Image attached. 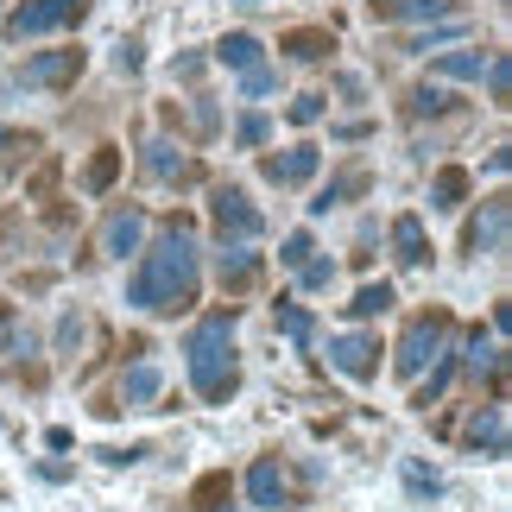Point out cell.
<instances>
[{"label": "cell", "mask_w": 512, "mask_h": 512, "mask_svg": "<svg viewBox=\"0 0 512 512\" xmlns=\"http://www.w3.org/2000/svg\"><path fill=\"white\" fill-rule=\"evenodd\" d=\"M196 285H203V260H196V241L184 222L165 228V241L140 260V272H133L127 298L152 310V317H165V310H190L196 304Z\"/></svg>", "instance_id": "1"}, {"label": "cell", "mask_w": 512, "mask_h": 512, "mask_svg": "<svg viewBox=\"0 0 512 512\" xmlns=\"http://www.w3.org/2000/svg\"><path fill=\"white\" fill-rule=\"evenodd\" d=\"M190 386L203 392L209 405H222L234 386H241V373H234V310H215V317H203L190 329Z\"/></svg>", "instance_id": "2"}, {"label": "cell", "mask_w": 512, "mask_h": 512, "mask_svg": "<svg viewBox=\"0 0 512 512\" xmlns=\"http://www.w3.org/2000/svg\"><path fill=\"white\" fill-rule=\"evenodd\" d=\"M89 0H26V7L7 13V38H38V32H64V26H83Z\"/></svg>", "instance_id": "3"}, {"label": "cell", "mask_w": 512, "mask_h": 512, "mask_svg": "<svg viewBox=\"0 0 512 512\" xmlns=\"http://www.w3.org/2000/svg\"><path fill=\"white\" fill-rule=\"evenodd\" d=\"M443 348H449V317H418L399 336V361H392V367H399L405 380H418L430 361H443Z\"/></svg>", "instance_id": "4"}, {"label": "cell", "mask_w": 512, "mask_h": 512, "mask_svg": "<svg viewBox=\"0 0 512 512\" xmlns=\"http://www.w3.org/2000/svg\"><path fill=\"white\" fill-rule=\"evenodd\" d=\"M209 209H215V228H222V241H260V228H266V215L247 203V190H234L222 184L209 196Z\"/></svg>", "instance_id": "5"}, {"label": "cell", "mask_w": 512, "mask_h": 512, "mask_svg": "<svg viewBox=\"0 0 512 512\" xmlns=\"http://www.w3.org/2000/svg\"><path fill=\"white\" fill-rule=\"evenodd\" d=\"M83 76V51H45V57H32L26 70H19V83L26 89H64Z\"/></svg>", "instance_id": "6"}, {"label": "cell", "mask_w": 512, "mask_h": 512, "mask_svg": "<svg viewBox=\"0 0 512 512\" xmlns=\"http://www.w3.org/2000/svg\"><path fill=\"white\" fill-rule=\"evenodd\" d=\"M329 361H336L348 380H373V373H380V342L373 336H336L329 342Z\"/></svg>", "instance_id": "7"}, {"label": "cell", "mask_w": 512, "mask_h": 512, "mask_svg": "<svg viewBox=\"0 0 512 512\" xmlns=\"http://www.w3.org/2000/svg\"><path fill=\"white\" fill-rule=\"evenodd\" d=\"M506 222H512V203H506V196H487L481 222L468 228V253H500L506 247Z\"/></svg>", "instance_id": "8"}, {"label": "cell", "mask_w": 512, "mask_h": 512, "mask_svg": "<svg viewBox=\"0 0 512 512\" xmlns=\"http://www.w3.org/2000/svg\"><path fill=\"white\" fill-rule=\"evenodd\" d=\"M468 449L475 456H506V405H481L468 424Z\"/></svg>", "instance_id": "9"}, {"label": "cell", "mask_w": 512, "mask_h": 512, "mask_svg": "<svg viewBox=\"0 0 512 512\" xmlns=\"http://www.w3.org/2000/svg\"><path fill=\"white\" fill-rule=\"evenodd\" d=\"M247 494H253V506H260V512H279L285 506V468L272 462V456H260V462L247 468Z\"/></svg>", "instance_id": "10"}, {"label": "cell", "mask_w": 512, "mask_h": 512, "mask_svg": "<svg viewBox=\"0 0 512 512\" xmlns=\"http://www.w3.org/2000/svg\"><path fill=\"white\" fill-rule=\"evenodd\" d=\"M317 165H323L317 146H291L285 159H266V177H272V184H310V177H317Z\"/></svg>", "instance_id": "11"}, {"label": "cell", "mask_w": 512, "mask_h": 512, "mask_svg": "<svg viewBox=\"0 0 512 512\" xmlns=\"http://www.w3.org/2000/svg\"><path fill=\"white\" fill-rule=\"evenodd\" d=\"M140 234H146V215H140V209H121V215L102 228V247L114 253V260H127V253L140 247Z\"/></svg>", "instance_id": "12"}, {"label": "cell", "mask_w": 512, "mask_h": 512, "mask_svg": "<svg viewBox=\"0 0 512 512\" xmlns=\"http://www.w3.org/2000/svg\"><path fill=\"white\" fill-rule=\"evenodd\" d=\"M392 247H399V260H405V266H424V260H430V247H424V222H418V215H399V222H392Z\"/></svg>", "instance_id": "13"}, {"label": "cell", "mask_w": 512, "mask_h": 512, "mask_svg": "<svg viewBox=\"0 0 512 512\" xmlns=\"http://www.w3.org/2000/svg\"><path fill=\"white\" fill-rule=\"evenodd\" d=\"M380 19H449V0H373Z\"/></svg>", "instance_id": "14"}, {"label": "cell", "mask_w": 512, "mask_h": 512, "mask_svg": "<svg viewBox=\"0 0 512 512\" xmlns=\"http://www.w3.org/2000/svg\"><path fill=\"white\" fill-rule=\"evenodd\" d=\"M462 196H468V171L462 165H443L437 184H430V209H462Z\"/></svg>", "instance_id": "15"}, {"label": "cell", "mask_w": 512, "mask_h": 512, "mask_svg": "<svg viewBox=\"0 0 512 512\" xmlns=\"http://www.w3.org/2000/svg\"><path fill=\"white\" fill-rule=\"evenodd\" d=\"M146 171L165 177V184H171V177H177V184H190V177H196V165H190L177 146H152V152H146Z\"/></svg>", "instance_id": "16"}, {"label": "cell", "mask_w": 512, "mask_h": 512, "mask_svg": "<svg viewBox=\"0 0 512 512\" xmlns=\"http://www.w3.org/2000/svg\"><path fill=\"white\" fill-rule=\"evenodd\" d=\"M215 57L234 70H260V38H247V32H228L222 45H215Z\"/></svg>", "instance_id": "17"}, {"label": "cell", "mask_w": 512, "mask_h": 512, "mask_svg": "<svg viewBox=\"0 0 512 512\" xmlns=\"http://www.w3.org/2000/svg\"><path fill=\"white\" fill-rule=\"evenodd\" d=\"M253 279H260V260L247 253V241H234L222 253V285H253Z\"/></svg>", "instance_id": "18"}, {"label": "cell", "mask_w": 512, "mask_h": 512, "mask_svg": "<svg viewBox=\"0 0 512 512\" xmlns=\"http://www.w3.org/2000/svg\"><path fill=\"white\" fill-rule=\"evenodd\" d=\"M430 70H437V76H456V83H468V76H481V70H487V51H443Z\"/></svg>", "instance_id": "19"}, {"label": "cell", "mask_w": 512, "mask_h": 512, "mask_svg": "<svg viewBox=\"0 0 512 512\" xmlns=\"http://www.w3.org/2000/svg\"><path fill=\"white\" fill-rule=\"evenodd\" d=\"M285 51H291V57H304V64H317L323 51H336V38L317 32V26H304V32H291V38H285Z\"/></svg>", "instance_id": "20"}, {"label": "cell", "mask_w": 512, "mask_h": 512, "mask_svg": "<svg viewBox=\"0 0 512 512\" xmlns=\"http://www.w3.org/2000/svg\"><path fill=\"white\" fill-rule=\"evenodd\" d=\"M468 354H475V373H487V380L500 386V342H494V336H481V329H475V336H468Z\"/></svg>", "instance_id": "21"}, {"label": "cell", "mask_w": 512, "mask_h": 512, "mask_svg": "<svg viewBox=\"0 0 512 512\" xmlns=\"http://www.w3.org/2000/svg\"><path fill=\"white\" fill-rule=\"evenodd\" d=\"M114 177H121V152H114V146H102V152L89 159V177H83V184H89V190H108Z\"/></svg>", "instance_id": "22"}, {"label": "cell", "mask_w": 512, "mask_h": 512, "mask_svg": "<svg viewBox=\"0 0 512 512\" xmlns=\"http://www.w3.org/2000/svg\"><path fill=\"white\" fill-rule=\"evenodd\" d=\"M386 304H392V285H361V291H354V304H348V317H380Z\"/></svg>", "instance_id": "23"}, {"label": "cell", "mask_w": 512, "mask_h": 512, "mask_svg": "<svg viewBox=\"0 0 512 512\" xmlns=\"http://www.w3.org/2000/svg\"><path fill=\"white\" fill-rule=\"evenodd\" d=\"M279 329H285V336L298 342V348H310V336H317V323H310L298 304H279Z\"/></svg>", "instance_id": "24"}, {"label": "cell", "mask_w": 512, "mask_h": 512, "mask_svg": "<svg viewBox=\"0 0 512 512\" xmlns=\"http://www.w3.org/2000/svg\"><path fill=\"white\" fill-rule=\"evenodd\" d=\"M127 399H133V405L159 399V367H133V373H127Z\"/></svg>", "instance_id": "25"}, {"label": "cell", "mask_w": 512, "mask_h": 512, "mask_svg": "<svg viewBox=\"0 0 512 512\" xmlns=\"http://www.w3.org/2000/svg\"><path fill=\"white\" fill-rule=\"evenodd\" d=\"M487 95H494V102L512 95V57H487Z\"/></svg>", "instance_id": "26"}, {"label": "cell", "mask_w": 512, "mask_h": 512, "mask_svg": "<svg viewBox=\"0 0 512 512\" xmlns=\"http://www.w3.org/2000/svg\"><path fill=\"white\" fill-rule=\"evenodd\" d=\"M234 140H241V146H266L272 140V121H266V114H247V121L234 127Z\"/></svg>", "instance_id": "27"}, {"label": "cell", "mask_w": 512, "mask_h": 512, "mask_svg": "<svg viewBox=\"0 0 512 512\" xmlns=\"http://www.w3.org/2000/svg\"><path fill=\"white\" fill-rule=\"evenodd\" d=\"M19 342H26V329H19V317H13V304H0V354H13Z\"/></svg>", "instance_id": "28"}, {"label": "cell", "mask_w": 512, "mask_h": 512, "mask_svg": "<svg viewBox=\"0 0 512 512\" xmlns=\"http://www.w3.org/2000/svg\"><path fill=\"white\" fill-rule=\"evenodd\" d=\"M298 272H304V285H310V291H323L329 279H336V266H329V260H304Z\"/></svg>", "instance_id": "29"}, {"label": "cell", "mask_w": 512, "mask_h": 512, "mask_svg": "<svg viewBox=\"0 0 512 512\" xmlns=\"http://www.w3.org/2000/svg\"><path fill=\"white\" fill-rule=\"evenodd\" d=\"M317 114H323V95H298V102H291V121H298V127H310Z\"/></svg>", "instance_id": "30"}, {"label": "cell", "mask_w": 512, "mask_h": 512, "mask_svg": "<svg viewBox=\"0 0 512 512\" xmlns=\"http://www.w3.org/2000/svg\"><path fill=\"white\" fill-rule=\"evenodd\" d=\"M310 253H317V247H310V234H291V241H285V253H279V260H285V266H304V260H310Z\"/></svg>", "instance_id": "31"}, {"label": "cell", "mask_w": 512, "mask_h": 512, "mask_svg": "<svg viewBox=\"0 0 512 512\" xmlns=\"http://www.w3.org/2000/svg\"><path fill=\"white\" fill-rule=\"evenodd\" d=\"M411 108H418V114H443L449 95H443V89H418V95H411Z\"/></svg>", "instance_id": "32"}, {"label": "cell", "mask_w": 512, "mask_h": 512, "mask_svg": "<svg viewBox=\"0 0 512 512\" xmlns=\"http://www.w3.org/2000/svg\"><path fill=\"white\" fill-rule=\"evenodd\" d=\"M405 481H411V494H437V487H443V481H437V475H430V468H418V462H411V468H405Z\"/></svg>", "instance_id": "33"}, {"label": "cell", "mask_w": 512, "mask_h": 512, "mask_svg": "<svg viewBox=\"0 0 512 512\" xmlns=\"http://www.w3.org/2000/svg\"><path fill=\"white\" fill-rule=\"evenodd\" d=\"M449 373H456V367H449V361H443V367H437V373H430V386H424V399H418V405H430V399H437V392H443V386H449Z\"/></svg>", "instance_id": "34"}, {"label": "cell", "mask_w": 512, "mask_h": 512, "mask_svg": "<svg viewBox=\"0 0 512 512\" xmlns=\"http://www.w3.org/2000/svg\"><path fill=\"white\" fill-rule=\"evenodd\" d=\"M272 89V70H247V95H266Z\"/></svg>", "instance_id": "35"}, {"label": "cell", "mask_w": 512, "mask_h": 512, "mask_svg": "<svg viewBox=\"0 0 512 512\" xmlns=\"http://www.w3.org/2000/svg\"><path fill=\"white\" fill-rule=\"evenodd\" d=\"M209 512H215V506H209Z\"/></svg>", "instance_id": "36"}]
</instances>
